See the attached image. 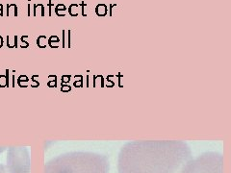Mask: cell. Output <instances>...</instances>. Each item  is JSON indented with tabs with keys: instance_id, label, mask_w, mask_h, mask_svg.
Returning a JSON list of instances; mask_svg holds the SVG:
<instances>
[{
	"instance_id": "obj_1",
	"label": "cell",
	"mask_w": 231,
	"mask_h": 173,
	"mask_svg": "<svg viewBox=\"0 0 231 173\" xmlns=\"http://www.w3.org/2000/svg\"><path fill=\"white\" fill-rule=\"evenodd\" d=\"M191 159L189 147L180 141H137L119 154V173H178Z\"/></svg>"
},
{
	"instance_id": "obj_2",
	"label": "cell",
	"mask_w": 231,
	"mask_h": 173,
	"mask_svg": "<svg viewBox=\"0 0 231 173\" xmlns=\"http://www.w3.org/2000/svg\"><path fill=\"white\" fill-rule=\"evenodd\" d=\"M106 157L94 153L72 152L60 155L45 165V173H108Z\"/></svg>"
},
{
	"instance_id": "obj_3",
	"label": "cell",
	"mask_w": 231,
	"mask_h": 173,
	"mask_svg": "<svg viewBox=\"0 0 231 173\" xmlns=\"http://www.w3.org/2000/svg\"><path fill=\"white\" fill-rule=\"evenodd\" d=\"M7 167L9 173H29V156L23 147H11L8 151Z\"/></svg>"
},
{
	"instance_id": "obj_4",
	"label": "cell",
	"mask_w": 231,
	"mask_h": 173,
	"mask_svg": "<svg viewBox=\"0 0 231 173\" xmlns=\"http://www.w3.org/2000/svg\"><path fill=\"white\" fill-rule=\"evenodd\" d=\"M7 16H17V7L15 4H9L7 6Z\"/></svg>"
},
{
	"instance_id": "obj_5",
	"label": "cell",
	"mask_w": 231,
	"mask_h": 173,
	"mask_svg": "<svg viewBox=\"0 0 231 173\" xmlns=\"http://www.w3.org/2000/svg\"><path fill=\"white\" fill-rule=\"evenodd\" d=\"M16 39H17L16 36V37H13V38L7 37V45L9 47H15V46H16Z\"/></svg>"
},
{
	"instance_id": "obj_6",
	"label": "cell",
	"mask_w": 231,
	"mask_h": 173,
	"mask_svg": "<svg viewBox=\"0 0 231 173\" xmlns=\"http://www.w3.org/2000/svg\"><path fill=\"white\" fill-rule=\"evenodd\" d=\"M34 11H35V14H34L35 16H37L39 12L41 13V16H44V6L42 4L35 5L34 6Z\"/></svg>"
},
{
	"instance_id": "obj_7",
	"label": "cell",
	"mask_w": 231,
	"mask_h": 173,
	"mask_svg": "<svg viewBox=\"0 0 231 173\" xmlns=\"http://www.w3.org/2000/svg\"><path fill=\"white\" fill-rule=\"evenodd\" d=\"M7 77L5 75H0V87H5L7 85Z\"/></svg>"
},
{
	"instance_id": "obj_8",
	"label": "cell",
	"mask_w": 231,
	"mask_h": 173,
	"mask_svg": "<svg viewBox=\"0 0 231 173\" xmlns=\"http://www.w3.org/2000/svg\"><path fill=\"white\" fill-rule=\"evenodd\" d=\"M0 173H7L5 166L3 165H1V164H0Z\"/></svg>"
},
{
	"instance_id": "obj_9",
	"label": "cell",
	"mask_w": 231,
	"mask_h": 173,
	"mask_svg": "<svg viewBox=\"0 0 231 173\" xmlns=\"http://www.w3.org/2000/svg\"><path fill=\"white\" fill-rule=\"evenodd\" d=\"M3 16V6L0 4V16Z\"/></svg>"
},
{
	"instance_id": "obj_10",
	"label": "cell",
	"mask_w": 231,
	"mask_h": 173,
	"mask_svg": "<svg viewBox=\"0 0 231 173\" xmlns=\"http://www.w3.org/2000/svg\"><path fill=\"white\" fill-rule=\"evenodd\" d=\"M3 42H4V40H3V38H2L1 36H0V47H2V45H3Z\"/></svg>"
},
{
	"instance_id": "obj_11",
	"label": "cell",
	"mask_w": 231,
	"mask_h": 173,
	"mask_svg": "<svg viewBox=\"0 0 231 173\" xmlns=\"http://www.w3.org/2000/svg\"><path fill=\"white\" fill-rule=\"evenodd\" d=\"M5 150V147H0V153H1L2 151H4Z\"/></svg>"
}]
</instances>
